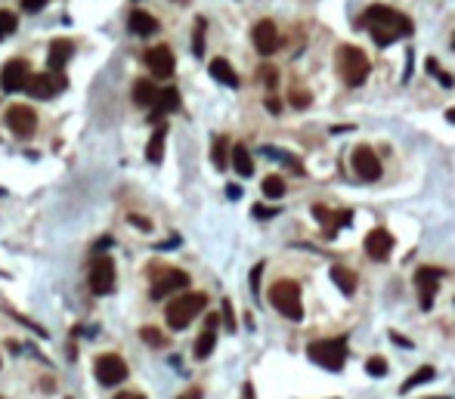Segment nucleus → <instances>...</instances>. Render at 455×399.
<instances>
[{
    "mask_svg": "<svg viewBox=\"0 0 455 399\" xmlns=\"http://www.w3.org/2000/svg\"><path fill=\"white\" fill-rule=\"evenodd\" d=\"M359 28H366L378 47H390L393 41L412 34V19H409V16H403L399 10H393V7L375 3V7H368L366 13H362Z\"/></svg>",
    "mask_w": 455,
    "mask_h": 399,
    "instance_id": "f257e3e1",
    "label": "nucleus"
},
{
    "mask_svg": "<svg viewBox=\"0 0 455 399\" xmlns=\"http://www.w3.org/2000/svg\"><path fill=\"white\" fill-rule=\"evenodd\" d=\"M205 306H208V294H201V291H183V294H177V297L168 304L164 316H168L170 328L183 331V328H189V322H192L195 316H201V310H205Z\"/></svg>",
    "mask_w": 455,
    "mask_h": 399,
    "instance_id": "f03ea898",
    "label": "nucleus"
},
{
    "mask_svg": "<svg viewBox=\"0 0 455 399\" xmlns=\"http://www.w3.org/2000/svg\"><path fill=\"white\" fill-rule=\"evenodd\" d=\"M335 62H337V71H341V78H344L347 87H359V84H366L368 71H372L368 56L359 50V47H353V44H341V47H337Z\"/></svg>",
    "mask_w": 455,
    "mask_h": 399,
    "instance_id": "7ed1b4c3",
    "label": "nucleus"
},
{
    "mask_svg": "<svg viewBox=\"0 0 455 399\" xmlns=\"http://www.w3.org/2000/svg\"><path fill=\"white\" fill-rule=\"evenodd\" d=\"M269 304H273L285 319H291V322H300V319H304L300 285H298V282H291V279L273 282V288H269Z\"/></svg>",
    "mask_w": 455,
    "mask_h": 399,
    "instance_id": "20e7f679",
    "label": "nucleus"
},
{
    "mask_svg": "<svg viewBox=\"0 0 455 399\" xmlns=\"http://www.w3.org/2000/svg\"><path fill=\"white\" fill-rule=\"evenodd\" d=\"M307 356H310L316 365L329 368V372H341L344 362H347V343L341 337H331V341H313L307 347Z\"/></svg>",
    "mask_w": 455,
    "mask_h": 399,
    "instance_id": "39448f33",
    "label": "nucleus"
},
{
    "mask_svg": "<svg viewBox=\"0 0 455 399\" xmlns=\"http://www.w3.org/2000/svg\"><path fill=\"white\" fill-rule=\"evenodd\" d=\"M93 374L102 387H118L121 380H127V362L118 353H102L93 362Z\"/></svg>",
    "mask_w": 455,
    "mask_h": 399,
    "instance_id": "423d86ee",
    "label": "nucleus"
},
{
    "mask_svg": "<svg viewBox=\"0 0 455 399\" xmlns=\"http://www.w3.org/2000/svg\"><path fill=\"white\" fill-rule=\"evenodd\" d=\"M3 121H7L10 133H13V137H19V139L34 137V130H38V115H34V109L22 106V102L10 106L7 115H3Z\"/></svg>",
    "mask_w": 455,
    "mask_h": 399,
    "instance_id": "0eeeda50",
    "label": "nucleus"
},
{
    "mask_svg": "<svg viewBox=\"0 0 455 399\" xmlns=\"http://www.w3.org/2000/svg\"><path fill=\"white\" fill-rule=\"evenodd\" d=\"M25 90H28V96H34V100H53L56 93H63V90H65V78H63V71L28 75Z\"/></svg>",
    "mask_w": 455,
    "mask_h": 399,
    "instance_id": "6e6552de",
    "label": "nucleus"
},
{
    "mask_svg": "<svg viewBox=\"0 0 455 399\" xmlns=\"http://www.w3.org/2000/svg\"><path fill=\"white\" fill-rule=\"evenodd\" d=\"M189 285V275L183 269H170V266H158L155 269V279H152V300H162L168 297L170 291H183Z\"/></svg>",
    "mask_w": 455,
    "mask_h": 399,
    "instance_id": "1a4fd4ad",
    "label": "nucleus"
},
{
    "mask_svg": "<svg viewBox=\"0 0 455 399\" xmlns=\"http://www.w3.org/2000/svg\"><path fill=\"white\" fill-rule=\"evenodd\" d=\"M350 168H353V174L366 183H375L381 176V161H378V155H375V149H368V146H356L353 155H350Z\"/></svg>",
    "mask_w": 455,
    "mask_h": 399,
    "instance_id": "9d476101",
    "label": "nucleus"
},
{
    "mask_svg": "<svg viewBox=\"0 0 455 399\" xmlns=\"http://www.w3.org/2000/svg\"><path fill=\"white\" fill-rule=\"evenodd\" d=\"M90 291L93 294H112L115 291V263L112 257H96L90 263Z\"/></svg>",
    "mask_w": 455,
    "mask_h": 399,
    "instance_id": "9b49d317",
    "label": "nucleus"
},
{
    "mask_svg": "<svg viewBox=\"0 0 455 399\" xmlns=\"http://www.w3.org/2000/svg\"><path fill=\"white\" fill-rule=\"evenodd\" d=\"M28 62L25 59H10L3 69H0V87L7 90V93H19L25 90V81H28Z\"/></svg>",
    "mask_w": 455,
    "mask_h": 399,
    "instance_id": "f8f14e48",
    "label": "nucleus"
},
{
    "mask_svg": "<svg viewBox=\"0 0 455 399\" xmlns=\"http://www.w3.org/2000/svg\"><path fill=\"white\" fill-rule=\"evenodd\" d=\"M251 41H254L257 53L260 56H269V53L279 50V28H276L273 19H260L254 25V32H251Z\"/></svg>",
    "mask_w": 455,
    "mask_h": 399,
    "instance_id": "ddd939ff",
    "label": "nucleus"
},
{
    "mask_svg": "<svg viewBox=\"0 0 455 399\" xmlns=\"http://www.w3.org/2000/svg\"><path fill=\"white\" fill-rule=\"evenodd\" d=\"M146 65H149L152 78H162V81H168L170 75H174V53H170V47H152L149 53H146Z\"/></svg>",
    "mask_w": 455,
    "mask_h": 399,
    "instance_id": "4468645a",
    "label": "nucleus"
},
{
    "mask_svg": "<svg viewBox=\"0 0 455 399\" xmlns=\"http://www.w3.org/2000/svg\"><path fill=\"white\" fill-rule=\"evenodd\" d=\"M440 269L436 266H421L415 269V285H418V294H421V306L430 310L434 304V294H436V285H440Z\"/></svg>",
    "mask_w": 455,
    "mask_h": 399,
    "instance_id": "2eb2a0df",
    "label": "nucleus"
},
{
    "mask_svg": "<svg viewBox=\"0 0 455 399\" xmlns=\"http://www.w3.org/2000/svg\"><path fill=\"white\" fill-rule=\"evenodd\" d=\"M390 251H393V236L387 229H372L366 236V254L372 257V260H387V257H390Z\"/></svg>",
    "mask_w": 455,
    "mask_h": 399,
    "instance_id": "dca6fc26",
    "label": "nucleus"
},
{
    "mask_svg": "<svg viewBox=\"0 0 455 399\" xmlns=\"http://www.w3.org/2000/svg\"><path fill=\"white\" fill-rule=\"evenodd\" d=\"M71 53H75V44H71V41H65V38L53 41L50 53H47V65H50V71H63L65 62L71 59Z\"/></svg>",
    "mask_w": 455,
    "mask_h": 399,
    "instance_id": "f3484780",
    "label": "nucleus"
},
{
    "mask_svg": "<svg viewBox=\"0 0 455 399\" xmlns=\"http://www.w3.org/2000/svg\"><path fill=\"white\" fill-rule=\"evenodd\" d=\"M217 322L220 319L217 316H208V328L199 334V341H195V359H208L211 356V350H214V343H217Z\"/></svg>",
    "mask_w": 455,
    "mask_h": 399,
    "instance_id": "a211bd4d",
    "label": "nucleus"
},
{
    "mask_svg": "<svg viewBox=\"0 0 455 399\" xmlns=\"http://www.w3.org/2000/svg\"><path fill=\"white\" fill-rule=\"evenodd\" d=\"M180 106V93H177V87H168V90H158L155 102H152V121H162V115L174 112V109Z\"/></svg>",
    "mask_w": 455,
    "mask_h": 399,
    "instance_id": "6ab92c4d",
    "label": "nucleus"
},
{
    "mask_svg": "<svg viewBox=\"0 0 455 399\" xmlns=\"http://www.w3.org/2000/svg\"><path fill=\"white\" fill-rule=\"evenodd\" d=\"M131 32L140 34V38H149V34L158 32V19L152 13H143V10H133L131 13Z\"/></svg>",
    "mask_w": 455,
    "mask_h": 399,
    "instance_id": "aec40b11",
    "label": "nucleus"
},
{
    "mask_svg": "<svg viewBox=\"0 0 455 399\" xmlns=\"http://www.w3.org/2000/svg\"><path fill=\"white\" fill-rule=\"evenodd\" d=\"M331 282H335V285L350 297V294H356V282L359 279H356V273L347 269V266H331Z\"/></svg>",
    "mask_w": 455,
    "mask_h": 399,
    "instance_id": "412c9836",
    "label": "nucleus"
},
{
    "mask_svg": "<svg viewBox=\"0 0 455 399\" xmlns=\"http://www.w3.org/2000/svg\"><path fill=\"white\" fill-rule=\"evenodd\" d=\"M158 96V87L152 84V78H140L137 84H133V102L137 106H152Z\"/></svg>",
    "mask_w": 455,
    "mask_h": 399,
    "instance_id": "4be33fe9",
    "label": "nucleus"
},
{
    "mask_svg": "<svg viewBox=\"0 0 455 399\" xmlns=\"http://www.w3.org/2000/svg\"><path fill=\"white\" fill-rule=\"evenodd\" d=\"M211 75H214V81L226 84V87H238V75H236V69H232L226 59H214V62H211Z\"/></svg>",
    "mask_w": 455,
    "mask_h": 399,
    "instance_id": "5701e85b",
    "label": "nucleus"
},
{
    "mask_svg": "<svg viewBox=\"0 0 455 399\" xmlns=\"http://www.w3.org/2000/svg\"><path fill=\"white\" fill-rule=\"evenodd\" d=\"M232 168H236L238 176H251V174H254V161H251V152L245 149L242 143L232 146Z\"/></svg>",
    "mask_w": 455,
    "mask_h": 399,
    "instance_id": "b1692460",
    "label": "nucleus"
},
{
    "mask_svg": "<svg viewBox=\"0 0 455 399\" xmlns=\"http://www.w3.org/2000/svg\"><path fill=\"white\" fill-rule=\"evenodd\" d=\"M164 139H168V127H158V130L152 133L149 146H146V158H149L152 164H158L164 158Z\"/></svg>",
    "mask_w": 455,
    "mask_h": 399,
    "instance_id": "393cba45",
    "label": "nucleus"
},
{
    "mask_svg": "<svg viewBox=\"0 0 455 399\" xmlns=\"http://www.w3.org/2000/svg\"><path fill=\"white\" fill-rule=\"evenodd\" d=\"M434 374H436L434 365H421L415 374H412V378H406V384H403V390H399V393H412L415 387H421V384H428V380H434Z\"/></svg>",
    "mask_w": 455,
    "mask_h": 399,
    "instance_id": "a878e982",
    "label": "nucleus"
},
{
    "mask_svg": "<svg viewBox=\"0 0 455 399\" xmlns=\"http://www.w3.org/2000/svg\"><path fill=\"white\" fill-rule=\"evenodd\" d=\"M263 195L267 198H282L285 195V180H282L279 174H269V176H263Z\"/></svg>",
    "mask_w": 455,
    "mask_h": 399,
    "instance_id": "bb28decb",
    "label": "nucleus"
},
{
    "mask_svg": "<svg viewBox=\"0 0 455 399\" xmlns=\"http://www.w3.org/2000/svg\"><path fill=\"white\" fill-rule=\"evenodd\" d=\"M226 149H230V143H226V137H217L214 139V149H211V158H214V168L217 170H226Z\"/></svg>",
    "mask_w": 455,
    "mask_h": 399,
    "instance_id": "cd10ccee",
    "label": "nucleus"
},
{
    "mask_svg": "<svg viewBox=\"0 0 455 399\" xmlns=\"http://www.w3.org/2000/svg\"><path fill=\"white\" fill-rule=\"evenodd\" d=\"M140 337H143L146 343H149V347H164V334L158 328H152V325H146V328H140Z\"/></svg>",
    "mask_w": 455,
    "mask_h": 399,
    "instance_id": "c85d7f7f",
    "label": "nucleus"
},
{
    "mask_svg": "<svg viewBox=\"0 0 455 399\" xmlns=\"http://www.w3.org/2000/svg\"><path fill=\"white\" fill-rule=\"evenodd\" d=\"M13 32H16V16L10 10H0V41L10 38Z\"/></svg>",
    "mask_w": 455,
    "mask_h": 399,
    "instance_id": "c756f323",
    "label": "nucleus"
},
{
    "mask_svg": "<svg viewBox=\"0 0 455 399\" xmlns=\"http://www.w3.org/2000/svg\"><path fill=\"white\" fill-rule=\"evenodd\" d=\"M192 53L195 56H201L205 53V19H195V38H192Z\"/></svg>",
    "mask_w": 455,
    "mask_h": 399,
    "instance_id": "7c9ffc66",
    "label": "nucleus"
},
{
    "mask_svg": "<svg viewBox=\"0 0 455 399\" xmlns=\"http://www.w3.org/2000/svg\"><path fill=\"white\" fill-rule=\"evenodd\" d=\"M366 372L372 374V378H384V374H387V362L381 359V356H372V359L366 362Z\"/></svg>",
    "mask_w": 455,
    "mask_h": 399,
    "instance_id": "2f4dec72",
    "label": "nucleus"
},
{
    "mask_svg": "<svg viewBox=\"0 0 455 399\" xmlns=\"http://www.w3.org/2000/svg\"><path fill=\"white\" fill-rule=\"evenodd\" d=\"M257 75H260V81L267 84V87H276V81H279V71H276L273 65H263V69L257 71Z\"/></svg>",
    "mask_w": 455,
    "mask_h": 399,
    "instance_id": "473e14b6",
    "label": "nucleus"
},
{
    "mask_svg": "<svg viewBox=\"0 0 455 399\" xmlns=\"http://www.w3.org/2000/svg\"><path fill=\"white\" fill-rule=\"evenodd\" d=\"M428 71H430V75H434V78H440V84H446V87H449V84H452V78H449V75H443V71H440L436 59H428Z\"/></svg>",
    "mask_w": 455,
    "mask_h": 399,
    "instance_id": "72a5a7b5",
    "label": "nucleus"
},
{
    "mask_svg": "<svg viewBox=\"0 0 455 399\" xmlns=\"http://www.w3.org/2000/svg\"><path fill=\"white\" fill-rule=\"evenodd\" d=\"M251 214H254L257 220H269V217H276V214H279V211H276V207H263V205H254V207H251Z\"/></svg>",
    "mask_w": 455,
    "mask_h": 399,
    "instance_id": "f704fd0d",
    "label": "nucleus"
},
{
    "mask_svg": "<svg viewBox=\"0 0 455 399\" xmlns=\"http://www.w3.org/2000/svg\"><path fill=\"white\" fill-rule=\"evenodd\" d=\"M260 273H263V263H257V266L251 269V291H254V297L260 294Z\"/></svg>",
    "mask_w": 455,
    "mask_h": 399,
    "instance_id": "c9c22d12",
    "label": "nucleus"
},
{
    "mask_svg": "<svg viewBox=\"0 0 455 399\" xmlns=\"http://www.w3.org/2000/svg\"><path fill=\"white\" fill-rule=\"evenodd\" d=\"M47 7V0H22V10L25 13H41Z\"/></svg>",
    "mask_w": 455,
    "mask_h": 399,
    "instance_id": "e433bc0d",
    "label": "nucleus"
},
{
    "mask_svg": "<svg viewBox=\"0 0 455 399\" xmlns=\"http://www.w3.org/2000/svg\"><path fill=\"white\" fill-rule=\"evenodd\" d=\"M223 322L230 331H236V319H232V304L230 300H223Z\"/></svg>",
    "mask_w": 455,
    "mask_h": 399,
    "instance_id": "4c0bfd02",
    "label": "nucleus"
},
{
    "mask_svg": "<svg viewBox=\"0 0 455 399\" xmlns=\"http://www.w3.org/2000/svg\"><path fill=\"white\" fill-rule=\"evenodd\" d=\"M127 220H131V223H133V226H137V229H152V223H149V220H143V217H137V214H131V217H127Z\"/></svg>",
    "mask_w": 455,
    "mask_h": 399,
    "instance_id": "58836bf2",
    "label": "nucleus"
},
{
    "mask_svg": "<svg viewBox=\"0 0 455 399\" xmlns=\"http://www.w3.org/2000/svg\"><path fill=\"white\" fill-rule=\"evenodd\" d=\"M307 102H310V96H307V93H294L291 96V106H298V109H307Z\"/></svg>",
    "mask_w": 455,
    "mask_h": 399,
    "instance_id": "ea45409f",
    "label": "nucleus"
},
{
    "mask_svg": "<svg viewBox=\"0 0 455 399\" xmlns=\"http://www.w3.org/2000/svg\"><path fill=\"white\" fill-rule=\"evenodd\" d=\"M390 337L399 343V347H412V341H409V337H403V334H399V331H390Z\"/></svg>",
    "mask_w": 455,
    "mask_h": 399,
    "instance_id": "a19ab883",
    "label": "nucleus"
},
{
    "mask_svg": "<svg viewBox=\"0 0 455 399\" xmlns=\"http://www.w3.org/2000/svg\"><path fill=\"white\" fill-rule=\"evenodd\" d=\"M226 195L236 201V198H242V189H238V186H226Z\"/></svg>",
    "mask_w": 455,
    "mask_h": 399,
    "instance_id": "79ce46f5",
    "label": "nucleus"
},
{
    "mask_svg": "<svg viewBox=\"0 0 455 399\" xmlns=\"http://www.w3.org/2000/svg\"><path fill=\"white\" fill-rule=\"evenodd\" d=\"M177 399H201V390H186L183 396H177Z\"/></svg>",
    "mask_w": 455,
    "mask_h": 399,
    "instance_id": "37998d69",
    "label": "nucleus"
},
{
    "mask_svg": "<svg viewBox=\"0 0 455 399\" xmlns=\"http://www.w3.org/2000/svg\"><path fill=\"white\" fill-rule=\"evenodd\" d=\"M267 109H269V112H279V100H276V96H269V100H267Z\"/></svg>",
    "mask_w": 455,
    "mask_h": 399,
    "instance_id": "c03bdc74",
    "label": "nucleus"
},
{
    "mask_svg": "<svg viewBox=\"0 0 455 399\" xmlns=\"http://www.w3.org/2000/svg\"><path fill=\"white\" fill-rule=\"evenodd\" d=\"M242 399H254V387H251V384L242 387Z\"/></svg>",
    "mask_w": 455,
    "mask_h": 399,
    "instance_id": "a18cd8bd",
    "label": "nucleus"
},
{
    "mask_svg": "<svg viewBox=\"0 0 455 399\" xmlns=\"http://www.w3.org/2000/svg\"><path fill=\"white\" fill-rule=\"evenodd\" d=\"M115 399H146V396H143V393H118Z\"/></svg>",
    "mask_w": 455,
    "mask_h": 399,
    "instance_id": "49530a36",
    "label": "nucleus"
},
{
    "mask_svg": "<svg viewBox=\"0 0 455 399\" xmlns=\"http://www.w3.org/2000/svg\"><path fill=\"white\" fill-rule=\"evenodd\" d=\"M109 244H112V238H100V242H96V251H102V248H109Z\"/></svg>",
    "mask_w": 455,
    "mask_h": 399,
    "instance_id": "de8ad7c7",
    "label": "nucleus"
},
{
    "mask_svg": "<svg viewBox=\"0 0 455 399\" xmlns=\"http://www.w3.org/2000/svg\"><path fill=\"white\" fill-rule=\"evenodd\" d=\"M446 121H449V124H455V109H449V112H446Z\"/></svg>",
    "mask_w": 455,
    "mask_h": 399,
    "instance_id": "09e8293b",
    "label": "nucleus"
},
{
    "mask_svg": "<svg viewBox=\"0 0 455 399\" xmlns=\"http://www.w3.org/2000/svg\"><path fill=\"white\" fill-rule=\"evenodd\" d=\"M430 399H446V396H430Z\"/></svg>",
    "mask_w": 455,
    "mask_h": 399,
    "instance_id": "8fccbe9b",
    "label": "nucleus"
}]
</instances>
